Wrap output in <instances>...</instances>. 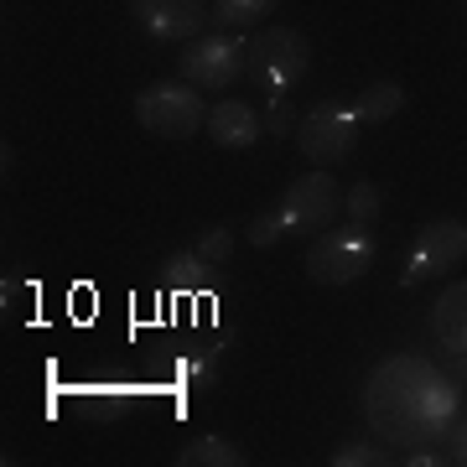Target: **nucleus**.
Returning <instances> with one entry per match:
<instances>
[{"label":"nucleus","instance_id":"f257e3e1","mask_svg":"<svg viewBox=\"0 0 467 467\" xmlns=\"http://www.w3.org/2000/svg\"><path fill=\"white\" fill-rule=\"evenodd\" d=\"M457 410H462L457 379L416 353H395L368 374L364 416L389 447H431L457 426Z\"/></svg>","mask_w":467,"mask_h":467},{"label":"nucleus","instance_id":"f03ea898","mask_svg":"<svg viewBox=\"0 0 467 467\" xmlns=\"http://www.w3.org/2000/svg\"><path fill=\"white\" fill-rule=\"evenodd\" d=\"M312 67V47L306 36L291 26H265L260 36L244 42V78H250L265 99H285L291 84H301V73Z\"/></svg>","mask_w":467,"mask_h":467},{"label":"nucleus","instance_id":"7ed1b4c3","mask_svg":"<svg viewBox=\"0 0 467 467\" xmlns=\"http://www.w3.org/2000/svg\"><path fill=\"white\" fill-rule=\"evenodd\" d=\"M135 119L140 130L156 140H187V135L208 130V104L198 84H150L135 94Z\"/></svg>","mask_w":467,"mask_h":467},{"label":"nucleus","instance_id":"20e7f679","mask_svg":"<svg viewBox=\"0 0 467 467\" xmlns=\"http://www.w3.org/2000/svg\"><path fill=\"white\" fill-rule=\"evenodd\" d=\"M374 254H379V244H374L368 229H353V223H343V229H333V234L322 229L317 239H312V250H306V281L348 285V281H358V275H368Z\"/></svg>","mask_w":467,"mask_h":467},{"label":"nucleus","instance_id":"39448f33","mask_svg":"<svg viewBox=\"0 0 467 467\" xmlns=\"http://www.w3.org/2000/svg\"><path fill=\"white\" fill-rule=\"evenodd\" d=\"M301 146V156L312 161V167H337L343 156H353V146H358V119H353L348 104H317V109H306V115L296 119V135H291Z\"/></svg>","mask_w":467,"mask_h":467},{"label":"nucleus","instance_id":"423d86ee","mask_svg":"<svg viewBox=\"0 0 467 467\" xmlns=\"http://www.w3.org/2000/svg\"><path fill=\"white\" fill-rule=\"evenodd\" d=\"M275 213L285 218L291 234H322L337 213H343V187H337L333 171H306V177H296V182L281 192Z\"/></svg>","mask_w":467,"mask_h":467},{"label":"nucleus","instance_id":"0eeeda50","mask_svg":"<svg viewBox=\"0 0 467 467\" xmlns=\"http://www.w3.org/2000/svg\"><path fill=\"white\" fill-rule=\"evenodd\" d=\"M462 260H467V223L462 218H436V223L420 229L400 285H420V281H436V275H451Z\"/></svg>","mask_w":467,"mask_h":467},{"label":"nucleus","instance_id":"6e6552de","mask_svg":"<svg viewBox=\"0 0 467 467\" xmlns=\"http://www.w3.org/2000/svg\"><path fill=\"white\" fill-rule=\"evenodd\" d=\"M187 84L198 88H223V84H239L244 78V42L239 36H223V32H208V36H192L177 57Z\"/></svg>","mask_w":467,"mask_h":467},{"label":"nucleus","instance_id":"1a4fd4ad","mask_svg":"<svg viewBox=\"0 0 467 467\" xmlns=\"http://www.w3.org/2000/svg\"><path fill=\"white\" fill-rule=\"evenodd\" d=\"M130 16L150 42H192L213 11L208 0H130Z\"/></svg>","mask_w":467,"mask_h":467},{"label":"nucleus","instance_id":"9d476101","mask_svg":"<svg viewBox=\"0 0 467 467\" xmlns=\"http://www.w3.org/2000/svg\"><path fill=\"white\" fill-rule=\"evenodd\" d=\"M431 333L441 343L457 368H467V281L447 285L441 296H436V312H431Z\"/></svg>","mask_w":467,"mask_h":467},{"label":"nucleus","instance_id":"9b49d317","mask_svg":"<svg viewBox=\"0 0 467 467\" xmlns=\"http://www.w3.org/2000/svg\"><path fill=\"white\" fill-rule=\"evenodd\" d=\"M260 130H265V119L254 115L244 99H218L213 109H208V135H213V146H223V150H250L254 140H260Z\"/></svg>","mask_w":467,"mask_h":467},{"label":"nucleus","instance_id":"f8f14e48","mask_svg":"<svg viewBox=\"0 0 467 467\" xmlns=\"http://www.w3.org/2000/svg\"><path fill=\"white\" fill-rule=\"evenodd\" d=\"M161 291L167 296H218L223 291V270L213 260H202V254H177L161 270Z\"/></svg>","mask_w":467,"mask_h":467},{"label":"nucleus","instance_id":"ddd939ff","mask_svg":"<svg viewBox=\"0 0 467 467\" xmlns=\"http://www.w3.org/2000/svg\"><path fill=\"white\" fill-rule=\"evenodd\" d=\"M250 457L239 451V441H229V436H202V441H192L187 451H177V467H244Z\"/></svg>","mask_w":467,"mask_h":467},{"label":"nucleus","instance_id":"4468645a","mask_svg":"<svg viewBox=\"0 0 467 467\" xmlns=\"http://www.w3.org/2000/svg\"><path fill=\"white\" fill-rule=\"evenodd\" d=\"M348 109H353L358 125H384L389 115H400V109H405V88L400 84H374V88H364Z\"/></svg>","mask_w":467,"mask_h":467},{"label":"nucleus","instance_id":"2eb2a0df","mask_svg":"<svg viewBox=\"0 0 467 467\" xmlns=\"http://www.w3.org/2000/svg\"><path fill=\"white\" fill-rule=\"evenodd\" d=\"M275 5L281 0H213V21H218V32H250Z\"/></svg>","mask_w":467,"mask_h":467},{"label":"nucleus","instance_id":"dca6fc26","mask_svg":"<svg viewBox=\"0 0 467 467\" xmlns=\"http://www.w3.org/2000/svg\"><path fill=\"white\" fill-rule=\"evenodd\" d=\"M343 218H348L353 229H368L374 218H379V182H353L348 192H343Z\"/></svg>","mask_w":467,"mask_h":467},{"label":"nucleus","instance_id":"f3484780","mask_svg":"<svg viewBox=\"0 0 467 467\" xmlns=\"http://www.w3.org/2000/svg\"><path fill=\"white\" fill-rule=\"evenodd\" d=\"M285 234H291V229H285V218L275 213V208H270V213H260V218H250V244H254V250H270V244H281Z\"/></svg>","mask_w":467,"mask_h":467},{"label":"nucleus","instance_id":"a211bd4d","mask_svg":"<svg viewBox=\"0 0 467 467\" xmlns=\"http://www.w3.org/2000/svg\"><path fill=\"white\" fill-rule=\"evenodd\" d=\"M384 462V447H368V441H343L333 451V467H379Z\"/></svg>","mask_w":467,"mask_h":467},{"label":"nucleus","instance_id":"6ab92c4d","mask_svg":"<svg viewBox=\"0 0 467 467\" xmlns=\"http://www.w3.org/2000/svg\"><path fill=\"white\" fill-rule=\"evenodd\" d=\"M198 254H202V260H213V265H223V260L234 254V234L229 229H208L198 239Z\"/></svg>","mask_w":467,"mask_h":467},{"label":"nucleus","instance_id":"aec40b11","mask_svg":"<svg viewBox=\"0 0 467 467\" xmlns=\"http://www.w3.org/2000/svg\"><path fill=\"white\" fill-rule=\"evenodd\" d=\"M270 135H296V115L285 109V99H270V119H265Z\"/></svg>","mask_w":467,"mask_h":467},{"label":"nucleus","instance_id":"412c9836","mask_svg":"<svg viewBox=\"0 0 467 467\" xmlns=\"http://www.w3.org/2000/svg\"><path fill=\"white\" fill-rule=\"evenodd\" d=\"M447 462L467 467V426H457V431H451V457H447Z\"/></svg>","mask_w":467,"mask_h":467},{"label":"nucleus","instance_id":"4be33fe9","mask_svg":"<svg viewBox=\"0 0 467 467\" xmlns=\"http://www.w3.org/2000/svg\"><path fill=\"white\" fill-rule=\"evenodd\" d=\"M462 11H467V0H462Z\"/></svg>","mask_w":467,"mask_h":467}]
</instances>
